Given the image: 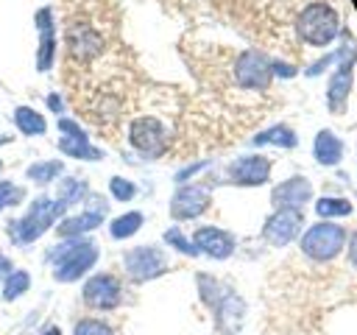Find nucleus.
<instances>
[{"mask_svg": "<svg viewBox=\"0 0 357 335\" xmlns=\"http://www.w3.org/2000/svg\"><path fill=\"white\" fill-rule=\"evenodd\" d=\"M198 296L212 310L215 329L220 335H237L240 332L243 318H245V302L231 288H223L209 274H198Z\"/></svg>", "mask_w": 357, "mask_h": 335, "instance_id": "1", "label": "nucleus"}, {"mask_svg": "<svg viewBox=\"0 0 357 335\" xmlns=\"http://www.w3.org/2000/svg\"><path fill=\"white\" fill-rule=\"evenodd\" d=\"M67 204L61 198H47V195H39L31 201L28 212L22 218H14L8 221V237L14 246H28L33 240H39L61 215H64Z\"/></svg>", "mask_w": 357, "mask_h": 335, "instance_id": "2", "label": "nucleus"}, {"mask_svg": "<svg viewBox=\"0 0 357 335\" xmlns=\"http://www.w3.org/2000/svg\"><path fill=\"white\" fill-rule=\"evenodd\" d=\"M337 31H340V17H337L335 6L326 3V0L307 3L298 11V17H296V34L310 47H326V45H332L335 36H337Z\"/></svg>", "mask_w": 357, "mask_h": 335, "instance_id": "3", "label": "nucleus"}, {"mask_svg": "<svg viewBox=\"0 0 357 335\" xmlns=\"http://www.w3.org/2000/svg\"><path fill=\"white\" fill-rule=\"evenodd\" d=\"M98 246L92 240L75 237L67 243H59L47 260L53 265V279L56 282H78L84 274H89V268H95L98 262Z\"/></svg>", "mask_w": 357, "mask_h": 335, "instance_id": "4", "label": "nucleus"}, {"mask_svg": "<svg viewBox=\"0 0 357 335\" xmlns=\"http://www.w3.org/2000/svg\"><path fill=\"white\" fill-rule=\"evenodd\" d=\"M64 50L73 64H89L106 50L103 31L89 20H70L64 25Z\"/></svg>", "mask_w": 357, "mask_h": 335, "instance_id": "5", "label": "nucleus"}, {"mask_svg": "<svg viewBox=\"0 0 357 335\" xmlns=\"http://www.w3.org/2000/svg\"><path fill=\"white\" fill-rule=\"evenodd\" d=\"M128 145L148 159H159L170 148V131L159 117L139 114L128 123Z\"/></svg>", "mask_w": 357, "mask_h": 335, "instance_id": "6", "label": "nucleus"}, {"mask_svg": "<svg viewBox=\"0 0 357 335\" xmlns=\"http://www.w3.org/2000/svg\"><path fill=\"white\" fill-rule=\"evenodd\" d=\"M346 246V229L337 223H315L301 237V251L315 262L335 260Z\"/></svg>", "mask_w": 357, "mask_h": 335, "instance_id": "7", "label": "nucleus"}, {"mask_svg": "<svg viewBox=\"0 0 357 335\" xmlns=\"http://www.w3.org/2000/svg\"><path fill=\"white\" fill-rule=\"evenodd\" d=\"M273 78V61L262 53V50H243L234 61V81L240 89H251V92H262L271 87Z\"/></svg>", "mask_w": 357, "mask_h": 335, "instance_id": "8", "label": "nucleus"}, {"mask_svg": "<svg viewBox=\"0 0 357 335\" xmlns=\"http://www.w3.org/2000/svg\"><path fill=\"white\" fill-rule=\"evenodd\" d=\"M123 268L131 282H151L167 271V257L159 246H134L123 254Z\"/></svg>", "mask_w": 357, "mask_h": 335, "instance_id": "9", "label": "nucleus"}, {"mask_svg": "<svg viewBox=\"0 0 357 335\" xmlns=\"http://www.w3.org/2000/svg\"><path fill=\"white\" fill-rule=\"evenodd\" d=\"M81 299H84V304H86L89 310L106 313V310L120 307V302H123V285H120V279H117L114 274L100 271V274H92V276L84 282Z\"/></svg>", "mask_w": 357, "mask_h": 335, "instance_id": "10", "label": "nucleus"}, {"mask_svg": "<svg viewBox=\"0 0 357 335\" xmlns=\"http://www.w3.org/2000/svg\"><path fill=\"white\" fill-rule=\"evenodd\" d=\"M209 187L204 184H181L170 198V218L173 221H192L209 209Z\"/></svg>", "mask_w": 357, "mask_h": 335, "instance_id": "11", "label": "nucleus"}, {"mask_svg": "<svg viewBox=\"0 0 357 335\" xmlns=\"http://www.w3.org/2000/svg\"><path fill=\"white\" fill-rule=\"evenodd\" d=\"M226 176L237 187H259V184H265L271 179V159L262 156V154L237 156L234 162H229Z\"/></svg>", "mask_w": 357, "mask_h": 335, "instance_id": "12", "label": "nucleus"}, {"mask_svg": "<svg viewBox=\"0 0 357 335\" xmlns=\"http://www.w3.org/2000/svg\"><path fill=\"white\" fill-rule=\"evenodd\" d=\"M59 151L64 156H73V159H89V162H98L103 154L100 148H95L89 142V137L84 134V128L73 120V117H59Z\"/></svg>", "mask_w": 357, "mask_h": 335, "instance_id": "13", "label": "nucleus"}, {"mask_svg": "<svg viewBox=\"0 0 357 335\" xmlns=\"http://www.w3.org/2000/svg\"><path fill=\"white\" fill-rule=\"evenodd\" d=\"M301 223H304L301 209H273V215H268V221L262 226V240L282 248L298 234Z\"/></svg>", "mask_w": 357, "mask_h": 335, "instance_id": "14", "label": "nucleus"}, {"mask_svg": "<svg viewBox=\"0 0 357 335\" xmlns=\"http://www.w3.org/2000/svg\"><path fill=\"white\" fill-rule=\"evenodd\" d=\"M192 243L198 254H206L212 260H229L234 254V237L218 226H198L192 234Z\"/></svg>", "mask_w": 357, "mask_h": 335, "instance_id": "15", "label": "nucleus"}, {"mask_svg": "<svg viewBox=\"0 0 357 335\" xmlns=\"http://www.w3.org/2000/svg\"><path fill=\"white\" fill-rule=\"evenodd\" d=\"M312 198V184L301 176L284 179L271 190V204L276 209H304V204Z\"/></svg>", "mask_w": 357, "mask_h": 335, "instance_id": "16", "label": "nucleus"}, {"mask_svg": "<svg viewBox=\"0 0 357 335\" xmlns=\"http://www.w3.org/2000/svg\"><path fill=\"white\" fill-rule=\"evenodd\" d=\"M36 31H39V47H36V70L47 73L56 61V25H53V11L39 8L36 11Z\"/></svg>", "mask_w": 357, "mask_h": 335, "instance_id": "17", "label": "nucleus"}, {"mask_svg": "<svg viewBox=\"0 0 357 335\" xmlns=\"http://www.w3.org/2000/svg\"><path fill=\"white\" fill-rule=\"evenodd\" d=\"M103 223V212L100 209H86V212H81V215H70V218H61L59 223H56V232H59V237H67V240H75V237H81V234H86V232H92V229H98Z\"/></svg>", "mask_w": 357, "mask_h": 335, "instance_id": "18", "label": "nucleus"}, {"mask_svg": "<svg viewBox=\"0 0 357 335\" xmlns=\"http://www.w3.org/2000/svg\"><path fill=\"white\" fill-rule=\"evenodd\" d=\"M349 89H351V61H343L335 75L329 78V89H326V100H329V109L332 112H340L346 98H349Z\"/></svg>", "mask_w": 357, "mask_h": 335, "instance_id": "19", "label": "nucleus"}, {"mask_svg": "<svg viewBox=\"0 0 357 335\" xmlns=\"http://www.w3.org/2000/svg\"><path fill=\"white\" fill-rule=\"evenodd\" d=\"M312 154H315L318 165L332 168V165H337L343 159V142L332 131H318V137L312 142Z\"/></svg>", "mask_w": 357, "mask_h": 335, "instance_id": "20", "label": "nucleus"}, {"mask_svg": "<svg viewBox=\"0 0 357 335\" xmlns=\"http://www.w3.org/2000/svg\"><path fill=\"white\" fill-rule=\"evenodd\" d=\"M14 126L20 134L25 137H42L47 131V120L42 112H36L33 106H17L14 109Z\"/></svg>", "mask_w": 357, "mask_h": 335, "instance_id": "21", "label": "nucleus"}, {"mask_svg": "<svg viewBox=\"0 0 357 335\" xmlns=\"http://www.w3.org/2000/svg\"><path fill=\"white\" fill-rule=\"evenodd\" d=\"M251 142L254 145H276V148H296V142H298V137H296V131L290 128V126H271V128H265V131H259V134H254L251 137Z\"/></svg>", "mask_w": 357, "mask_h": 335, "instance_id": "22", "label": "nucleus"}, {"mask_svg": "<svg viewBox=\"0 0 357 335\" xmlns=\"http://www.w3.org/2000/svg\"><path fill=\"white\" fill-rule=\"evenodd\" d=\"M28 290H31V274L22 271V268L6 274V279H3V285H0V296H3L6 302H17V299L25 296Z\"/></svg>", "mask_w": 357, "mask_h": 335, "instance_id": "23", "label": "nucleus"}, {"mask_svg": "<svg viewBox=\"0 0 357 335\" xmlns=\"http://www.w3.org/2000/svg\"><path fill=\"white\" fill-rule=\"evenodd\" d=\"M142 212H123V215H117L112 223H109V234L114 237V240H126V237H134L139 229H142Z\"/></svg>", "mask_w": 357, "mask_h": 335, "instance_id": "24", "label": "nucleus"}, {"mask_svg": "<svg viewBox=\"0 0 357 335\" xmlns=\"http://www.w3.org/2000/svg\"><path fill=\"white\" fill-rule=\"evenodd\" d=\"M64 170V165L59 159H42V162H33L28 165L25 170V179H31L33 184H50L53 179H59Z\"/></svg>", "mask_w": 357, "mask_h": 335, "instance_id": "25", "label": "nucleus"}, {"mask_svg": "<svg viewBox=\"0 0 357 335\" xmlns=\"http://www.w3.org/2000/svg\"><path fill=\"white\" fill-rule=\"evenodd\" d=\"M84 195H86V181H81V179H75V176L59 181V195H56V198H61L67 207H70V204H78Z\"/></svg>", "mask_w": 357, "mask_h": 335, "instance_id": "26", "label": "nucleus"}, {"mask_svg": "<svg viewBox=\"0 0 357 335\" xmlns=\"http://www.w3.org/2000/svg\"><path fill=\"white\" fill-rule=\"evenodd\" d=\"M315 212L321 218H343V215H351V201H346V198H321L315 204Z\"/></svg>", "mask_w": 357, "mask_h": 335, "instance_id": "27", "label": "nucleus"}, {"mask_svg": "<svg viewBox=\"0 0 357 335\" xmlns=\"http://www.w3.org/2000/svg\"><path fill=\"white\" fill-rule=\"evenodd\" d=\"M73 335H114L112 324H106L103 318H78L73 327Z\"/></svg>", "mask_w": 357, "mask_h": 335, "instance_id": "28", "label": "nucleus"}, {"mask_svg": "<svg viewBox=\"0 0 357 335\" xmlns=\"http://www.w3.org/2000/svg\"><path fill=\"white\" fill-rule=\"evenodd\" d=\"M165 243L167 246H173L178 254H184V257H195L198 254V248H195V243L192 240H187L184 237V232L178 229V226H170L167 232H165Z\"/></svg>", "mask_w": 357, "mask_h": 335, "instance_id": "29", "label": "nucleus"}, {"mask_svg": "<svg viewBox=\"0 0 357 335\" xmlns=\"http://www.w3.org/2000/svg\"><path fill=\"white\" fill-rule=\"evenodd\" d=\"M22 198H25V190L20 184H14L8 179H0V212H6L8 207L22 204Z\"/></svg>", "mask_w": 357, "mask_h": 335, "instance_id": "30", "label": "nucleus"}, {"mask_svg": "<svg viewBox=\"0 0 357 335\" xmlns=\"http://www.w3.org/2000/svg\"><path fill=\"white\" fill-rule=\"evenodd\" d=\"M109 193L114 201H131L137 195V184L131 179H123V176H112L109 179Z\"/></svg>", "mask_w": 357, "mask_h": 335, "instance_id": "31", "label": "nucleus"}, {"mask_svg": "<svg viewBox=\"0 0 357 335\" xmlns=\"http://www.w3.org/2000/svg\"><path fill=\"white\" fill-rule=\"evenodd\" d=\"M343 53H346V47H343V50H337V53H329L326 59H318L312 67H307V75H318V73H324V70H326V67H329L335 59H340Z\"/></svg>", "mask_w": 357, "mask_h": 335, "instance_id": "32", "label": "nucleus"}, {"mask_svg": "<svg viewBox=\"0 0 357 335\" xmlns=\"http://www.w3.org/2000/svg\"><path fill=\"white\" fill-rule=\"evenodd\" d=\"M206 165H209V162H192V165H187L184 170H178V173H176V181H187L190 176H195V173H198V170H204Z\"/></svg>", "mask_w": 357, "mask_h": 335, "instance_id": "33", "label": "nucleus"}, {"mask_svg": "<svg viewBox=\"0 0 357 335\" xmlns=\"http://www.w3.org/2000/svg\"><path fill=\"white\" fill-rule=\"evenodd\" d=\"M273 75H284V78H290V75H296V70H293L290 64H282V61H273Z\"/></svg>", "mask_w": 357, "mask_h": 335, "instance_id": "34", "label": "nucleus"}, {"mask_svg": "<svg viewBox=\"0 0 357 335\" xmlns=\"http://www.w3.org/2000/svg\"><path fill=\"white\" fill-rule=\"evenodd\" d=\"M349 262L351 268H357V232L349 237Z\"/></svg>", "mask_w": 357, "mask_h": 335, "instance_id": "35", "label": "nucleus"}, {"mask_svg": "<svg viewBox=\"0 0 357 335\" xmlns=\"http://www.w3.org/2000/svg\"><path fill=\"white\" fill-rule=\"evenodd\" d=\"M47 106H50L56 114H61V112H64V103H61V98H59L56 92H53V95H47Z\"/></svg>", "mask_w": 357, "mask_h": 335, "instance_id": "36", "label": "nucleus"}, {"mask_svg": "<svg viewBox=\"0 0 357 335\" xmlns=\"http://www.w3.org/2000/svg\"><path fill=\"white\" fill-rule=\"evenodd\" d=\"M39 335H61V329H59L56 324H47V327H45V329H42Z\"/></svg>", "mask_w": 357, "mask_h": 335, "instance_id": "37", "label": "nucleus"}, {"mask_svg": "<svg viewBox=\"0 0 357 335\" xmlns=\"http://www.w3.org/2000/svg\"><path fill=\"white\" fill-rule=\"evenodd\" d=\"M0 170H3V159H0Z\"/></svg>", "mask_w": 357, "mask_h": 335, "instance_id": "38", "label": "nucleus"}]
</instances>
